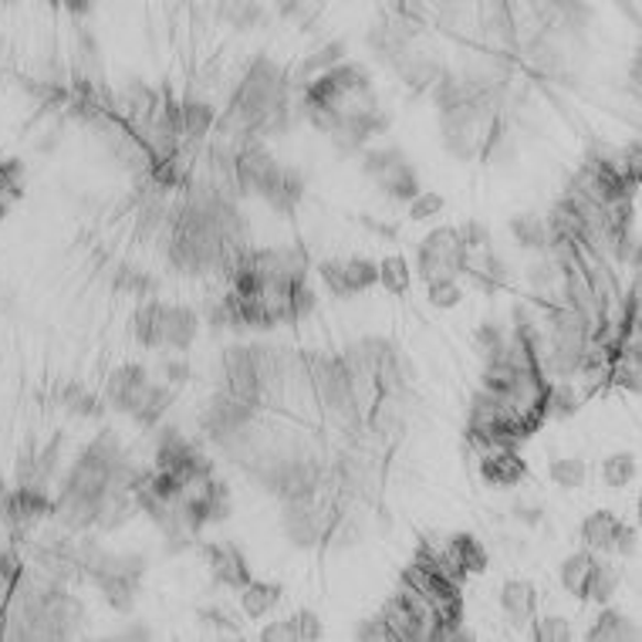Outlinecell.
Instances as JSON below:
<instances>
[{"mask_svg":"<svg viewBox=\"0 0 642 642\" xmlns=\"http://www.w3.org/2000/svg\"><path fill=\"white\" fill-rule=\"evenodd\" d=\"M511 517H514V521H524L527 527H538L542 517H545V507H542V504H514V507H511Z\"/></svg>","mask_w":642,"mask_h":642,"instance_id":"60d3db41","label":"cell"},{"mask_svg":"<svg viewBox=\"0 0 642 642\" xmlns=\"http://www.w3.org/2000/svg\"><path fill=\"white\" fill-rule=\"evenodd\" d=\"M200 555H203L206 568H210V575L217 578V585L234 588V592H240V588L254 578L244 552L237 545H231V542H203Z\"/></svg>","mask_w":642,"mask_h":642,"instance_id":"ba28073f","label":"cell"},{"mask_svg":"<svg viewBox=\"0 0 642 642\" xmlns=\"http://www.w3.org/2000/svg\"><path fill=\"white\" fill-rule=\"evenodd\" d=\"M511 329L507 325H497V321H484L477 332H473V345H477V352L484 355V362H491V359H497L507 345H511Z\"/></svg>","mask_w":642,"mask_h":642,"instance_id":"4316f807","label":"cell"},{"mask_svg":"<svg viewBox=\"0 0 642 642\" xmlns=\"http://www.w3.org/2000/svg\"><path fill=\"white\" fill-rule=\"evenodd\" d=\"M409 281H413V271L403 254H389L379 260V288L389 291V295H406L409 291Z\"/></svg>","mask_w":642,"mask_h":642,"instance_id":"484cf974","label":"cell"},{"mask_svg":"<svg viewBox=\"0 0 642 642\" xmlns=\"http://www.w3.org/2000/svg\"><path fill=\"white\" fill-rule=\"evenodd\" d=\"M224 14L231 18L234 28H254V24L260 21L264 8H260V4H227Z\"/></svg>","mask_w":642,"mask_h":642,"instance_id":"74e56055","label":"cell"},{"mask_svg":"<svg viewBox=\"0 0 642 642\" xmlns=\"http://www.w3.org/2000/svg\"><path fill=\"white\" fill-rule=\"evenodd\" d=\"M376 186H379L389 200H396V203H409V200H416V196L422 193L419 173H416V167L409 163V156H403L399 163H393V167L376 180Z\"/></svg>","mask_w":642,"mask_h":642,"instance_id":"ac0fdd59","label":"cell"},{"mask_svg":"<svg viewBox=\"0 0 642 642\" xmlns=\"http://www.w3.org/2000/svg\"><path fill=\"white\" fill-rule=\"evenodd\" d=\"M152 467L173 473L183 488L196 484V480L213 473V460L180 434V426H163L156 434V453H152Z\"/></svg>","mask_w":642,"mask_h":642,"instance_id":"3957f363","label":"cell"},{"mask_svg":"<svg viewBox=\"0 0 642 642\" xmlns=\"http://www.w3.org/2000/svg\"><path fill=\"white\" fill-rule=\"evenodd\" d=\"M635 545H639V531L632 527V524H619V534H616V555H632L635 552Z\"/></svg>","mask_w":642,"mask_h":642,"instance_id":"ab89813d","label":"cell"},{"mask_svg":"<svg viewBox=\"0 0 642 642\" xmlns=\"http://www.w3.org/2000/svg\"><path fill=\"white\" fill-rule=\"evenodd\" d=\"M406 152L396 149V146H386V149H365L362 152V176H368L372 183H376L393 163H399Z\"/></svg>","mask_w":642,"mask_h":642,"instance_id":"f546056e","label":"cell"},{"mask_svg":"<svg viewBox=\"0 0 642 642\" xmlns=\"http://www.w3.org/2000/svg\"><path fill=\"white\" fill-rule=\"evenodd\" d=\"M146 575V558L142 555H116V552H101L98 561L88 571V581L98 585L101 599L109 602L116 612H132L139 599V585Z\"/></svg>","mask_w":642,"mask_h":642,"instance_id":"7a4b0ae2","label":"cell"},{"mask_svg":"<svg viewBox=\"0 0 642 642\" xmlns=\"http://www.w3.org/2000/svg\"><path fill=\"white\" fill-rule=\"evenodd\" d=\"M585 639H588V642H619V639H635V625L629 622V616H625V612H619V609H606V612L596 619V625L585 632Z\"/></svg>","mask_w":642,"mask_h":642,"instance_id":"cb8c5ba5","label":"cell"},{"mask_svg":"<svg viewBox=\"0 0 642 642\" xmlns=\"http://www.w3.org/2000/svg\"><path fill=\"white\" fill-rule=\"evenodd\" d=\"M639 473V460L635 453H612L602 460V480L609 488H629Z\"/></svg>","mask_w":642,"mask_h":642,"instance_id":"f1b7e54d","label":"cell"},{"mask_svg":"<svg viewBox=\"0 0 642 642\" xmlns=\"http://www.w3.org/2000/svg\"><path fill=\"white\" fill-rule=\"evenodd\" d=\"M457 234H460V247H463L467 254H473V250H488V247H491V227H488V224H480V221L460 224Z\"/></svg>","mask_w":642,"mask_h":642,"instance_id":"e575fe53","label":"cell"},{"mask_svg":"<svg viewBox=\"0 0 642 642\" xmlns=\"http://www.w3.org/2000/svg\"><path fill=\"white\" fill-rule=\"evenodd\" d=\"M596 561H599V555L588 552V548L568 555L561 561V585H565V592H571L575 599H585V588H588V578H592V571H596Z\"/></svg>","mask_w":642,"mask_h":642,"instance_id":"7402d4cb","label":"cell"},{"mask_svg":"<svg viewBox=\"0 0 642 642\" xmlns=\"http://www.w3.org/2000/svg\"><path fill=\"white\" fill-rule=\"evenodd\" d=\"M24 180H28L24 159H18V156L0 159V221H4L11 206L24 196Z\"/></svg>","mask_w":642,"mask_h":642,"instance_id":"44dd1931","label":"cell"},{"mask_svg":"<svg viewBox=\"0 0 642 642\" xmlns=\"http://www.w3.org/2000/svg\"><path fill=\"white\" fill-rule=\"evenodd\" d=\"M406 206H409V221H413V224H422V221L440 217V213L447 210V200H443L440 193H434V190H422V193H419L416 200H409Z\"/></svg>","mask_w":642,"mask_h":642,"instance_id":"836d02e7","label":"cell"},{"mask_svg":"<svg viewBox=\"0 0 642 642\" xmlns=\"http://www.w3.org/2000/svg\"><path fill=\"white\" fill-rule=\"evenodd\" d=\"M548 477H552V484L571 491V488H581V484H585L588 463H585L581 457H555L552 467H548Z\"/></svg>","mask_w":642,"mask_h":642,"instance_id":"83f0119b","label":"cell"},{"mask_svg":"<svg viewBox=\"0 0 642 642\" xmlns=\"http://www.w3.org/2000/svg\"><path fill=\"white\" fill-rule=\"evenodd\" d=\"M318 275L335 298H355L379 285V260L368 257H329L318 264Z\"/></svg>","mask_w":642,"mask_h":642,"instance_id":"8992f818","label":"cell"},{"mask_svg":"<svg viewBox=\"0 0 642 642\" xmlns=\"http://www.w3.org/2000/svg\"><path fill=\"white\" fill-rule=\"evenodd\" d=\"M200 314L186 304L146 301L132 314V335L146 349H176L186 352L196 342Z\"/></svg>","mask_w":642,"mask_h":642,"instance_id":"6da1fadb","label":"cell"},{"mask_svg":"<svg viewBox=\"0 0 642 642\" xmlns=\"http://www.w3.org/2000/svg\"><path fill=\"white\" fill-rule=\"evenodd\" d=\"M58 470V440L44 447H28L18 460V484L21 488H41L47 491V480Z\"/></svg>","mask_w":642,"mask_h":642,"instance_id":"8fae6325","label":"cell"},{"mask_svg":"<svg viewBox=\"0 0 642 642\" xmlns=\"http://www.w3.org/2000/svg\"><path fill=\"white\" fill-rule=\"evenodd\" d=\"M355 639H386V642H396V632H393V625L386 622V616L379 612V616L365 619V622L355 629Z\"/></svg>","mask_w":642,"mask_h":642,"instance_id":"d590c367","label":"cell"},{"mask_svg":"<svg viewBox=\"0 0 642 642\" xmlns=\"http://www.w3.org/2000/svg\"><path fill=\"white\" fill-rule=\"evenodd\" d=\"M167 372H170V383L173 386H180V383H186L193 376L190 365H183V362H167Z\"/></svg>","mask_w":642,"mask_h":642,"instance_id":"b9f144b4","label":"cell"},{"mask_svg":"<svg viewBox=\"0 0 642 642\" xmlns=\"http://www.w3.org/2000/svg\"><path fill=\"white\" fill-rule=\"evenodd\" d=\"M345 51H349V44H345L342 38H339V41H329L325 47L311 51V55H308L295 72H288L291 88H298V85H304V82H311V78H318V75L332 72L335 65H342V62H345Z\"/></svg>","mask_w":642,"mask_h":642,"instance_id":"e0dca14e","label":"cell"},{"mask_svg":"<svg viewBox=\"0 0 642 642\" xmlns=\"http://www.w3.org/2000/svg\"><path fill=\"white\" fill-rule=\"evenodd\" d=\"M301 196H304V176L295 167H285V163H278L275 176L267 180L264 190H260V200L275 213H291L301 203Z\"/></svg>","mask_w":642,"mask_h":642,"instance_id":"7c38bea8","label":"cell"},{"mask_svg":"<svg viewBox=\"0 0 642 642\" xmlns=\"http://www.w3.org/2000/svg\"><path fill=\"white\" fill-rule=\"evenodd\" d=\"M196 616L206 629H217V635H240V625L234 619H227V612H221V609H200Z\"/></svg>","mask_w":642,"mask_h":642,"instance_id":"8d00e7d4","label":"cell"},{"mask_svg":"<svg viewBox=\"0 0 642 642\" xmlns=\"http://www.w3.org/2000/svg\"><path fill=\"white\" fill-rule=\"evenodd\" d=\"M616 592H619V571L599 558V561H596V571H592V578H588V588H585V599H581V602L609 606Z\"/></svg>","mask_w":642,"mask_h":642,"instance_id":"d4e9b609","label":"cell"},{"mask_svg":"<svg viewBox=\"0 0 642 642\" xmlns=\"http://www.w3.org/2000/svg\"><path fill=\"white\" fill-rule=\"evenodd\" d=\"M176 126H180L183 142L200 146L206 139V132H213V126H217V109L200 98H183V101H176Z\"/></svg>","mask_w":642,"mask_h":642,"instance_id":"4fadbf2b","label":"cell"},{"mask_svg":"<svg viewBox=\"0 0 642 642\" xmlns=\"http://www.w3.org/2000/svg\"><path fill=\"white\" fill-rule=\"evenodd\" d=\"M480 477H484L488 488L507 491V488H517L527 477V463L517 450H504V447L488 450V453H480Z\"/></svg>","mask_w":642,"mask_h":642,"instance_id":"30bf717a","label":"cell"},{"mask_svg":"<svg viewBox=\"0 0 642 642\" xmlns=\"http://www.w3.org/2000/svg\"><path fill=\"white\" fill-rule=\"evenodd\" d=\"M527 625H531V639H538V642H568L571 639V625L561 616H545V619L534 616Z\"/></svg>","mask_w":642,"mask_h":642,"instance_id":"d6a6232c","label":"cell"},{"mask_svg":"<svg viewBox=\"0 0 642 642\" xmlns=\"http://www.w3.org/2000/svg\"><path fill=\"white\" fill-rule=\"evenodd\" d=\"M511 234H514L517 247H524V250L548 254V247H552V231H548L542 213H517V217L511 221Z\"/></svg>","mask_w":642,"mask_h":642,"instance_id":"ffe728a7","label":"cell"},{"mask_svg":"<svg viewBox=\"0 0 642 642\" xmlns=\"http://www.w3.org/2000/svg\"><path fill=\"white\" fill-rule=\"evenodd\" d=\"M440 555H443L450 581H457V585H463L470 575L488 571V565H491V555H488L484 542H480L477 534H467V531L450 534V542H447V548H440Z\"/></svg>","mask_w":642,"mask_h":642,"instance_id":"52a82bcc","label":"cell"},{"mask_svg":"<svg viewBox=\"0 0 642 642\" xmlns=\"http://www.w3.org/2000/svg\"><path fill=\"white\" fill-rule=\"evenodd\" d=\"M359 224L368 231V234H376V237H383V240H396V234H399V224H386V221H376L372 213H362L359 217Z\"/></svg>","mask_w":642,"mask_h":642,"instance_id":"f35d334b","label":"cell"},{"mask_svg":"<svg viewBox=\"0 0 642 642\" xmlns=\"http://www.w3.org/2000/svg\"><path fill=\"white\" fill-rule=\"evenodd\" d=\"M51 511H55V497H51V491H41V488L18 484L14 491H4V497H0V524L8 527L11 538L28 534L34 524L51 517Z\"/></svg>","mask_w":642,"mask_h":642,"instance_id":"5b68a950","label":"cell"},{"mask_svg":"<svg viewBox=\"0 0 642 642\" xmlns=\"http://www.w3.org/2000/svg\"><path fill=\"white\" fill-rule=\"evenodd\" d=\"M122 635H126V639H152V632L142 629V625H132V629H126Z\"/></svg>","mask_w":642,"mask_h":642,"instance_id":"7bdbcfd3","label":"cell"},{"mask_svg":"<svg viewBox=\"0 0 642 642\" xmlns=\"http://www.w3.org/2000/svg\"><path fill=\"white\" fill-rule=\"evenodd\" d=\"M467 250L460 247L457 227H437L416 247V275L430 285L437 278H460Z\"/></svg>","mask_w":642,"mask_h":642,"instance_id":"277c9868","label":"cell"},{"mask_svg":"<svg viewBox=\"0 0 642 642\" xmlns=\"http://www.w3.org/2000/svg\"><path fill=\"white\" fill-rule=\"evenodd\" d=\"M501 609L507 612V619L514 625H527L534 616H538V588L527 578H511L501 588Z\"/></svg>","mask_w":642,"mask_h":642,"instance_id":"9a60e30c","label":"cell"},{"mask_svg":"<svg viewBox=\"0 0 642 642\" xmlns=\"http://www.w3.org/2000/svg\"><path fill=\"white\" fill-rule=\"evenodd\" d=\"M542 413H545V422H561V419L578 413V393L568 386V379L548 383L545 399H542Z\"/></svg>","mask_w":642,"mask_h":642,"instance_id":"603a6c76","label":"cell"},{"mask_svg":"<svg viewBox=\"0 0 642 642\" xmlns=\"http://www.w3.org/2000/svg\"><path fill=\"white\" fill-rule=\"evenodd\" d=\"M285 596V585L281 581H260V578H250L244 588H240V609L247 619H264L271 612Z\"/></svg>","mask_w":642,"mask_h":642,"instance_id":"d6986e66","label":"cell"},{"mask_svg":"<svg viewBox=\"0 0 642 642\" xmlns=\"http://www.w3.org/2000/svg\"><path fill=\"white\" fill-rule=\"evenodd\" d=\"M619 517L612 511H596L588 514L578 527V538H581V548L596 552V555H606L616 548V534H619Z\"/></svg>","mask_w":642,"mask_h":642,"instance_id":"2e32d148","label":"cell"},{"mask_svg":"<svg viewBox=\"0 0 642 642\" xmlns=\"http://www.w3.org/2000/svg\"><path fill=\"white\" fill-rule=\"evenodd\" d=\"M426 298H430L434 308L450 311L463 301V285H460V278H437V281L426 285Z\"/></svg>","mask_w":642,"mask_h":642,"instance_id":"1f68e13d","label":"cell"},{"mask_svg":"<svg viewBox=\"0 0 642 642\" xmlns=\"http://www.w3.org/2000/svg\"><path fill=\"white\" fill-rule=\"evenodd\" d=\"M149 386H152V379L142 365H119L109 376V383H105V403L126 416H132L139 409V403L146 399Z\"/></svg>","mask_w":642,"mask_h":642,"instance_id":"9c48e42d","label":"cell"},{"mask_svg":"<svg viewBox=\"0 0 642 642\" xmlns=\"http://www.w3.org/2000/svg\"><path fill=\"white\" fill-rule=\"evenodd\" d=\"M156 278L152 275H146V271H139V267H119V278H116V291H122V295H136V298H149V295H156Z\"/></svg>","mask_w":642,"mask_h":642,"instance_id":"4dcf8cb0","label":"cell"},{"mask_svg":"<svg viewBox=\"0 0 642 642\" xmlns=\"http://www.w3.org/2000/svg\"><path fill=\"white\" fill-rule=\"evenodd\" d=\"M314 639H321V619L311 609H301L260 629V642H314Z\"/></svg>","mask_w":642,"mask_h":642,"instance_id":"5bb4252c","label":"cell"}]
</instances>
